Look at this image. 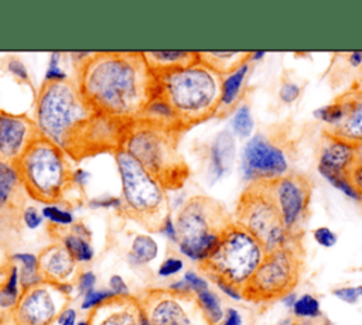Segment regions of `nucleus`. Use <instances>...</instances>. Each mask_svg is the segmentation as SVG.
I'll return each mask as SVG.
<instances>
[{"mask_svg": "<svg viewBox=\"0 0 362 325\" xmlns=\"http://www.w3.org/2000/svg\"><path fill=\"white\" fill-rule=\"evenodd\" d=\"M35 124L42 137L81 160L123 147L130 123L96 112L72 81L42 82L35 105Z\"/></svg>", "mask_w": 362, "mask_h": 325, "instance_id": "1", "label": "nucleus"}, {"mask_svg": "<svg viewBox=\"0 0 362 325\" xmlns=\"http://www.w3.org/2000/svg\"><path fill=\"white\" fill-rule=\"evenodd\" d=\"M154 73L141 51H98L78 65V88L99 113L132 123L154 96Z\"/></svg>", "mask_w": 362, "mask_h": 325, "instance_id": "2", "label": "nucleus"}, {"mask_svg": "<svg viewBox=\"0 0 362 325\" xmlns=\"http://www.w3.org/2000/svg\"><path fill=\"white\" fill-rule=\"evenodd\" d=\"M154 78L153 98H161L171 106L184 130L218 114L222 75L201 61Z\"/></svg>", "mask_w": 362, "mask_h": 325, "instance_id": "3", "label": "nucleus"}, {"mask_svg": "<svg viewBox=\"0 0 362 325\" xmlns=\"http://www.w3.org/2000/svg\"><path fill=\"white\" fill-rule=\"evenodd\" d=\"M178 133L139 119L130 123L122 148L158 179L164 188L177 189L188 177V167L177 150Z\"/></svg>", "mask_w": 362, "mask_h": 325, "instance_id": "4", "label": "nucleus"}, {"mask_svg": "<svg viewBox=\"0 0 362 325\" xmlns=\"http://www.w3.org/2000/svg\"><path fill=\"white\" fill-rule=\"evenodd\" d=\"M14 165L28 196L47 205L59 201L72 185L74 170L68 154L42 136L33 141Z\"/></svg>", "mask_w": 362, "mask_h": 325, "instance_id": "5", "label": "nucleus"}, {"mask_svg": "<svg viewBox=\"0 0 362 325\" xmlns=\"http://www.w3.org/2000/svg\"><path fill=\"white\" fill-rule=\"evenodd\" d=\"M232 222L226 209L204 195L189 198L175 218L178 249L187 259L204 263L219 244L223 229Z\"/></svg>", "mask_w": 362, "mask_h": 325, "instance_id": "6", "label": "nucleus"}, {"mask_svg": "<svg viewBox=\"0 0 362 325\" xmlns=\"http://www.w3.org/2000/svg\"><path fill=\"white\" fill-rule=\"evenodd\" d=\"M264 256L263 244L232 220L223 229L215 252L199 267L212 281L221 280L243 290Z\"/></svg>", "mask_w": 362, "mask_h": 325, "instance_id": "7", "label": "nucleus"}, {"mask_svg": "<svg viewBox=\"0 0 362 325\" xmlns=\"http://www.w3.org/2000/svg\"><path fill=\"white\" fill-rule=\"evenodd\" d=\"M123 189L124 212L148 230H158L170 216L165 188L126 150L115 153Z\"/></svg>", "mask_w": 362, "mask_h": 325, "instance_id": "8", "label": "nucleus"}, {"mask_svg": "<svg viewBox=\"0 0 362 325\" xmlns=\"http://www.w3.org/2000/svg\"><path fill=\"white\" fill-rule=\"evenodd\" d=\"M235 216V222L252 233L266 253L301 243L303 235H294L284 228L276 205L260 181L250 182L240 194Z\"/></svg>", "mask_w": 362, "mask_h": 325, "instance_id": "9", "label": "nucleus"}, {"mask_svg": "<svg viewBox=\"0 0 362 325\" xmlns=\"http://www.w3.org/2000/svg\"><path fill=\"white\" fill-rule=\"evenodd\" d=\"M304 267L303 243L266 253L253 277L243 287V298L253 302L281 300L294 291Z\"/></svg>", "mask_w": 362, "mask_h": 325, "instance_id": "10", "label": "nucleus"}, {"mask_svg": "<svg viewBox=\"0 0 362 325\" xmlns=\"http://www.w3.org/2000/svg\"><path fill=\"white\" fill-rule=\"evenodd\" d=\"M260 182L276 205L284 228L294 235H303L310 213L313 181L304 174L290 171L276 179Z\"/></svg>", "mask_w": 362, "mask_h": 325, "instance_id": "11", "label": "nucleus"}, {"mask_svg": "<svg viewBox=\"0 0 362 325\" xmlns=\"http://www.w3.org/2000/svg\"><path fill=\"white\" fill-rule=\"evenodd\" d=\"M240 167L242 175L249 184L276 179L290 172L287 150L281 141L264 133H256L246 141Z\"/></svg>", "mask_w": 362, "mask_h": 325, "instance_id": "12", "label": "nucleus"}, {"mask_svg": "<svg viewBox=\"0 0 362 325\" xmlns=\"http://www.w3.org/2000/svg\"><path fill=\"white\" fill-rule=\"evenodd\" d=\"M139 300L151 325H209L194 294L151 290Z\"/></svg>", "mask_w": 362, "mask_h": 325, "instance_id": "13", "label": "nucleus"}, {"mask_svg": "<svg viewBox=\"0 0 362 325\" xmlns=\"http://www.w3.org/2000/svg\"><path fill=\"white\" fill-rule=\"evenodd\" d=\"M68 302L69 295L58 284L44 281L24 290L10 315L20 325H52Z\"/></svg>", "mask_w": 362, "mask_h": 325, "instance_id": "14", "label": "nucleus"}, {"mask_svg": "<svg viewBox=\"0 0 362 325\" xmlns=\"http://www.w3.org/2000/svg\"><path fill=\"white\" fill-rule=\"evenodd\" d=\"M40 136L34 120L0 112V161L14 164Z\"/></svg>", "mask_w": 362, "mask_h": 325, "instance_id": "15", "label": "nucleus"}, {"mask_svg": "<svg viewBox=\"0 0 362 325\" xmlns=\"http://www.w3.org/2000/svg\"><path fill=\"white\" fill-rule=\"evenodd\" d=\"M344 105L342 122L325 133L345 140L354 146L362 144V81L338 96Z\"/></svg>", "mask_w": 362, "mask_h": 325, "instance_id": "16", "label": "nucleus"}, {"mask_svg": "<svg viewBox=\"0 0 362 325\" xmlns=\"http://www.w3.org/2000/svg\"><path fill=\"white\" fill-rule=\"evenodd\" d=\"M356 161V146L334 137L324 131L320 150H318V171L320 174H345L349 171Z\"/></svg>", "mask_w": 362, "mask_h": 325, "instance_id": "17", "label": "nucleus"}, {"mask_svg": "<svg viewBox=\"0 0 362 325\" xmlns=\"http://www.w3.org/2000/svg\"><path fill=\"white\" fill-rule=\"evenodd\" d=\"M144 311L134 297H115L89 314L90 325H139Z\"/></svg>", "mask_w": 362, "mask_h": 325, "instance_id": "18", "label": "nucleus"}, {"mask_svg": "<svg viewBox=\"0 0 362 325\" xmlns=\"http://www.w3.org/2000/svg\"><path fill=\"white\" fill-rule=\"evenodd\" d=\"M38 267L44 281L54 284L71 283L76 271V261L62 243H54L38 254Z\"/></svg>", "mask_w": 362, "mask_h": 325, "instance_id": "19", "label": "nucleus"}, {"mask_svg": "<svg viewBox=\"0 0 362 325\" xmlns=\"http://www.w3.org/2000/svg\"><path fill=\"white\" fill-rule=\"evenodd\" d=\"M235 138L229 130L219 131L209 146V178L211 182H216L225 177L235 161Z\"/></svg>", "mask_w": 362, "mask_h": 325, "instance_id": "20", "label": "nucleus"}, {"mask_svg": "<svg viewBox=\"0 0 362 325\" xmlns=\"http://www.w3.org/2000/svg\"><path fill=\"white\" fill-rule=\"evenodd\" d=\"M141 54L154 75L187 68L199 62L198 51H141Z\"/></svg>", "mask_w": 362, "mask_h": 325, "instance_id": "21", "label": "nucleus"}, {"mask_svg": "<svg viewBox=\"0 0 362 325\" xmlns=\"http://www.w3.org/2000/svg\"><path fill=\"white\" fill-rule=\"evenodd\" d=\"M250 61L242 64L233 72L222 76V89H221V103L218 114H225L236 107L238 102L243 95V88L246 76L249 73Z\"/></svg>", "mask_w": 362, "mask_h": 325, "instance_id": "22", "label": "nucleus"}, {"mask_svg": "<svg viewBox=\"0 0 362 325\" xmlns=\"http://www.w3.org/2000/svg\"><path fill=\"white\" fill-rule=\"evenodd\" d=\"M61 243L76 263H88L95 256L90 244V232L82 223H72L69 230L61 235Z\"/></svg>", "mask_w": 362, "mask_h": 325, "instance_id": "23", "label": "nucleus"}, {"mask_svg": "<svg viewBox=\"0 0 362 325\" xmlns=\"http://www.w3.org/2000/svg\"><path fill=\"white\" fill-rule=\"evenodd\" d=\"M199 61L214 69L216 73L225 76L242 64L249 61L250 52L247 51H198Z\"/></svg>", "mask_w": 362, "mask_h": 325, "instance_id": "24", "label": "nucleus"}, {"mask_svg": "<svg viewBox=\"0 0 362 325\" xmlns=\"http://www.w3.org/2000/svg\"><path fill=\"white\" fill-rule=\"evenodd\" d=\"M20 185L21 181L16 165L13 162L0 161V212L14 203Z\"/></svg>", "mask_w": 362, "mask_h": 325, "instance_id": "25", "label": "nucleus"}, {"mask_svg": "<svg viewBox=\"0 0 362 325\" xmlns=\"http://www.w3.org/2000/svg\"><path fill=\"white\" fill-rule=\"evenodd\" d=\"M21 285H20V271L18 266L11 263L7 278L0 285V309L6 312H11L20 297H21Z\"/></svg>", "mask_w": 362, "mask_h": 325, "instance_id": "26", "label": "nucleus"}, {"mask_svg": "<svg viewBox=\"0 0 362 325\" xmlns=\"http://www.w3.org/2000/svg\"><path fill=\"white\" fill-rule=\"evenodd\" d=\"M158 254L157 242L147 235H137L130 246L129 259L133 264H147Z\"/></svg>", "mask_w": 362, "mask_h": 325, "instance_id": "27", "label": "nucleus"}, {"mask_svg": "<svg viewBox=\"0 0 362 325\" xmlns=\"http://www.w3.org/2000/svg\"><path fill=\"white\" fill-rule=\"evenodd\" d=\"M197 298V302L202 311V314L205 315L206 321L209 322V325H218L225 314V309L222 308L221 300L219 297L209 288L201 290L198 292L194 294Z\"/></svg>", "mask_w": 362, "mask_h": 325, "instance_id": "28", "label": "nucleus"}, {"mask_svg": "<svg viewBox=\"0 0 362 325\" xmlns=\"http://www.w3.org/2000/svg\"><path fill=\"white\" fill-rule=\"evenodd\" d=\"M291 314L294 319H304V321H321L324 318L321 311V304L317 297L313 294H303L298 295L293 308Z\"/></svg>", "mask_w": 362, "mask_h": 325, "instance_id": "29", "label": "nucleus"}, {"mask_svg": "<svg viewBox=\"0 0 362 325\" xmlns=\"http://www.w3.org/2000/svg\"><path fill=\"white\" fill-rule=\"evenodd\" d=\"M314 116L325 124V130H329L338 126L344 119V105L339 98L334 99L331 103L317 109Z\"/></svg>", "mask_w": 362, "mask_h": 325, "instance_id": "30", "label": "nucleus"}, {"mask_svg": "<svg viewBox=\"0 0 362 325\" xmlns=\"http://www.w3.org/2000/svg\"><path fill=\"white\" fill-rule=\"evenodd\" d=\"M253 117L250 113V107L243 103L236 107L232 117V129L240 138H249L253 131Z\"/></svg>", "mask_w": 362, "mask_h": 325, "instance_id": "31", "label": "nucleus"}, {"mask_svg": "<svg viewBox=\"0 0 362 325\" xmlns=\"http://www.w3.org/2000/svg\"><path fill=\"white\" fill-rule=\"evenodd\" d=\"M332 187H335L337 189H339L342 194H345L348 198L355 199V201H361L362 194L352 185L349 175L345 174H332V172H325L321 174Z\"/></svg>", "mask_w": 362, "mask_h": 325, "instance_id": "32", "label": "nucleus"}, {"mask_svg": "<svg viewBox=\"0 0 362 325\" xmlns=\"http://www.w3.org/2000/svg\"><path fill=\"white\" fill-rule=\"evenodd\" d=\"M41 213L47 220H49L51 223H54L59 228L71 226L74 223V215L69 211L62 209L57 205H45L41 209Z\"/></svg>", "mask_w": 362, "mask_h": 325, "instance_id": "33", "label": "nucleus"}, {"mask_svg": "<svg viewBox=\"0 0 362 325\" xmlns=\"http://www.w3.org/2000/svg\"><path fill=\"white\" fill-rule=\"evenodd\" d=\"M115 295L113 292L107 288V290H92L88 294L83 295L82 302H81V308L83 311H92L100 305H103L105 302L113 300Z\"/></svg>", "mask_w": 362, "mask_h": 325, "instance_id": "34", "label": "nucleus"}, {"mask_svg": "<svg viewBox=\"0 0 362 325\" xmlns=\"http://www.w3.org/2000/svg\"><path fill=\"white\" fill-rule=\"evenodd\" d=\"M332 295L346 304H356L362 298V284L334 288Z\"/></svg>", "mask_w": 362, "mask_h": 325, "instance_id": "35", "label": "nucleus"}, {"mask_svg": "<svg viewBox=\"0 0 362 325\" xmlns=\"http://www.w3.org/2000/svg\"><path fill=\"white\" fill-rule=\"evenodd\" d=\"M59 52H52L49 55V65L45 72V82H62L66 81V73L59 66Z\"/></svg>", "mask_w": 362, "mask_h": 325, "instance_id": "36", "label": "nucleus"}, {"mask_svg": "<svg viewBox=\"0 0 362 325\" xmlns=\"http://www.w3.org/2000/svg\"><path fill=\"white\" fill-rule=\"evenodd\" d=\"M301 95V86L291 81H284L279 90V98L284 105L294 103Z\"/></svg>", "mask_w": 362, "mask_h": 325, "instance_id": "37", "label": "nucleus"}, {"mask_svg": "<svg viewBox=\"0 0 362 325\" xmlns=\"http://www.w3.org/2000/svg\"><path fill=\"white\" fill-rule=\"evenodd\" d=\"M313 236H314V240L317 242V244H320L321 247H325V249L334 247L338 240L337 233L334 230H331L328 226H320V228L314 229Z\"/></svg>", "mask_w": 362, "mask_h": 325, "instance_id": "38", "label": "nucleus"}, {"mask_svg": "<svg viewBox=\"0 0 362 325\" xmlns=\"http://www.w3.org/2000/svg\"><path fill=\"white\" fill-rule=\"evenodd\" d=\"M184 268V261L180 259V257H175V256H170L167 257L158 267L157 273L160 277H171V276H175L178 274L181 270Z\"/></svg>", "mask_w": 362, "mask_h": 325, "instance_id": "39", "label": "nucleus"}, {"mask_svg": "<svg viewBox=\"0 0 362 325\" xmlns=\"http://www.w3.org/2000/svg\"><path fill=\"white\" fill-rule=\"evenodd\" d=\"M96 284V276L95 273L92 271H82L79 276H78V280H76V288H78V292L83 297L85 294H88L89 291L95 290Z\"/></svg>", "mask_w": 362, "mask_h": 325, "instance_id": "40", "label": "nucleus"}, {"mask_svg": "<svg viewBox=\"0 0 362 325\" xmlns=\"http://www.w3.org/2000/svg\"><path fill=\"white\" fill-rule=\"evenodd\" d=\"M182 278L185 280V283L188 284V287L191 288V291H192L194 294L198 292V291H201V290L209 288L208 281H206L202 276H199L198 273H195V271H191V270H189V271H185Z\"/></svg>", "mask_w": 362, "mask_h": 325, "instance_id": "41", "label": "nucleus"}, {"mask_svg": "<svg viewBox=\"0 0 362 325\" xmlns=\"http://www.w3.org/2000/svg\"><path fill=\"white\" fill-rule=\"evenodd\" d=\"M42 213L35 206H27L23 212V220L28 229H37L42 223Z\"/></svg>", "mask_w": 362, "mask_h": 325, "instance_id": "42", "label": "nucleus"}, {"mask_svg": "<svg viewBox=\"0 0 362 325\" xmlns=\"http://www.w3.org/2000/svg\"><path fill=\"white\" fill-rule=\"evenodd\" d=\"M109 290L113 292L115 297H129L130 295L126 281L119 274H113L109 278Z\"/></svg>", "mask_w": 362, "mask_h": 325, "instance_id": "43", "label": "nucleus"}, {"mask_svg": "<svg viewBox=\"0 0 362 325\" xmlns=\"http://www.w3.org/2000/svg\"><path fill=\"white\" fill-rule=\"evenodd\" d=\"M11 261L18 264V267H30V268H40L38 267V256L33 253H14L11 256Z\"/></svg>", "mask_w": 362, "mask_h": 325, "instance_id": "44", "label": "nucleus"}, {"mask_svg": "<svg viewBox=\"0 0 362 325\" xmlns=\"http://www.w3.org/2000/svg\"><path fill=\"white\" fill-rule=\"evenodd\" d=\"M7 69L8 72H11L17 79L23 81V82H27L28 81V72H27V68L25 65L17 59V58H11L7 61Z\"/></svg>", "mask_w": 362, "mask_h": 325, "instance_id": "45", "label": "nucleus"}, {"mask_svg": "<svg viewBox=\"0 0 362 325\" xmlns=\"http://www.w3.org/2000/svg\"><path fill=\"white\" fill-rule=\"evenodd\" d=\"M160 233H163L170 242L173 243H178V233H177V228H175V222L173 219V216H167L164 219V222L161 223L160 229H158Z\"/></svg>", "mask_w": 362, "mask_h": 325, "instance_id": "46", "label": "nucleus"}, {"mask_svg": "<svg viewBox=\"0 0 362 325\" xmlns=\"http://www.w3.org/2000/svg\"><path fill=\"white\" fill-rule=\"evenodd\" d=\"M214 283L216 284V287H218L226 297H229V298H232V300H235V301L243 300V291H242L240 288H238V287H235V285H232V284H229V283L221 281V280H216V281H214Z\"/></svg>", "mask_w": 362, "mask_h": 325, "instance_id": "47", "label": "nucleus"}, {"mask_svg": "<svg viewBox=\"0 0 362 325\" xmlns=\"http://www.w3.org/2000/svg\"><path fill=\"white\" fill-rule=\"evenodd\" d=\"M76 324H78L76 309L72 307H66L65 309H62V312L58 315V318L52 325H76Z\"/></svg>", "mask_w": 362, "mask_h": 325, "instance_id": "48", "label": "nucleus"}, {"mask_svg": "<svg viewBox=\"0 0 362 325\" xmlns=\"http://www.w3.org/2000/svg\"><path fill=\"white\" fill-rule=\"evenodd\" d=\"M92 208H116V209H122L123 208V202L120 198H115V196H105V198H99V199H93L89 202Z\"/></svg>", "mask_w": 362, "mask_h": 325, "instance_id": "49", "label": "nucleus"}, {"mask_svg": "<svg viewBox=\"0 0 362 325\" xmlns=\"http://www.w3.org/2000/svg\"><path fill=\"white\" fill-rule=\"evenodd\" d=\"M218 325H243V318L236 308H226L223 318Z\"/></svg>", "mask_w": 362, "mask_h": 325, "instance_id": "50", "label": "nucleus"}, {"mask_svg": "<svg viewBox=\"0 0 362 325\" xmlns=\"http://www.w3.org/2000/svg\"><path fill=\"white\" fill-rule=\"evenodd\" d=\"M349 179L352 185L362 194V161H356L349 171Z\"/></svg>", "mask_w": 362, "mask_h": 325, "instance_id": "51", "label": "nucleus"}, {"mask_svg": "<svg viewBox=\"0 0 362 325\" xmlns=\"http://www.w3.org/2000/svg\"><path fill=\"white\" fill-rule=\"evenodd\" d=\"M168 290L175 292V294H194L191 291V288L188 287V284L185 283V280H177V281H173L170 285H168Z\"/></svg>", "mask_w": 362, "mask_h": 325, "instance_id": "52", "label": "nucleus"}, {"mask_svg": "<svg viewBox=\"0 0 362 325\" xmlns=\"http://www.w3.org/2000/svg\"><path fill=\"white\" fill-rule=\"evenodd\" d=\"M89 177H90V174H89L88 171H85V170H81V168H79V170H74V174H72V184L82 187V185H85V184L88 182Z\"/></svg>", "mask_w": 362, "mask_h": 325, "instance_id": "53", "label": "nucleus"}, {"mask_svg": "<svg viewBox=\"0 0 362 325\" xmlns=\"http://www.w3.org/2000/svg\"><path fill=\"white\" fill-rule=\"evenodd\" d=\"M348 62L352 68H359L362 65V51H352L348 54Z\"/></svg>", "mask_w": 362, "mask_h": 325, "instance_id": "54", "label": "nucleus"}, {"mask_svg": "<svg viewBox=\"0 0 362 325\" xmlns=\"http://www.w3.org/2000/svg\"><path fill=\"white\" fill-rule=\"evenodd\" d=\"M297 297H298V295H297L294 291H291V292L286 294V295L281 298V302H283L288 309H291L293 305H294V302H296V300H297Z\"/></svg>", "mask_w": 362, "mask_h": 325, "instance_id": "55", "label": "nucleus"}, {"mask_svg": "<svg viewBox=\"0 0 362 325\" xmlns=\"http://www.w3.org/2000/svg\"><path fill=\"white\" fill-rule=\"evenodd\" d=\"M290 325H324L321 321H304V319H294Z\"/></svg>", "mask_w": 362, "mask_h": 325, "instance_id": "56", "label": "nucleus"}, {"mask_svg": "<svg viewBox=\"0 0 362 325\" xmlns=\"http://www.w3.org/2000/svg\"><path fill=\"white\" fill-rule=\"evenodd\" d=\"M264 55H266V51H255V52H250L249 61H259V59H262Z\"/></svg>", "mask_w": 362, "mask_h": 325, "instance_id": "57", "label": "nucleus"}, {"mask_svg": "<svg viewBox=\"0 0 362 325\" xmlns=\"http://www.w3.org/2000/svg\"><path fill=\"white\" fill-rule=\"evenodd\" d=\"M8 270H10V266H0V285H1L3 281L7 278Z\"/></svg>", "mask_w": 362, "mask_h": 325, "instance_id": "58", "label": "nucleus"}, {"mask_svg": "<svg viewBox=\"0 0 362 325\" xmlns=\"http://www.w3.org/2000/svg\"><path fill=\"white\" fill-rule=\"evenodd\" d=\"M1 325H20V324H18V322H16V321L11 318V315L8 314V315H7V318L3 321V324H1Z\"/></svg>", "mask_w": 362, "mask_h": 325, "instance_id": "59", "label": "nucleus"}, {"mask_svg": "<svg viewBox=\"0 0 362 325\" xmlns=\"http://www.w3.org/2000/svg\"><path fill=\"white\" fill-rule=\"evenodd\" d=\"M139 325H151L150 324V321L147 319V317H146V314H143V317H141V319H140V322H139Z\"/></svg>", "mask_w": 362, "mask_h": 325, "instance_id": "60", "label": "nucleus"}, {"mask_svg": "<svg viewBox=\"0 0 362 325\" xmlns=\"http://www.w3.org/2000/svg\"><path fill=\"white\" fill-rule=\"evenodd\" d=\"M10 312H6V311H3V309H0V325L3 324V321L7 318V315H8Z\"/></svg>", "mask_w": 362, "mask_h": 325, "instance_id": "61", "label": "nucleus"}, {"mask_svg": "<svg viewBox=\"0 0 362 325\" xmlns=\"http://www.w3.org/2000/svg\"><path fill=\"white\" fill-rule=\"evenodd\" d=\"M293 321V318H286V319H281L277 325H290Z\"/></svg>", "mask_w": 362, "mask_h": 325, "instance_id": "62", "label": "nucleus"}, {"mask_svg": "<svg viewBox=\"0 0 362 325\" xmlns=\"http://www.w3.org/2000/svg\"><path fill=\"white\" fill-rule=\"evenodd\" d=\"M76 325H90V322H89V319H82V321H78Z\"/></svg>", "mask_w": 362, "mask_h": 325, "instance_id": "63", "label": "nucleus"}, {"mask_svg": "<svg viewBox=\"0 0 362 325\" xmlns=\"http://www.w3.org/2000/svg\"><path fill=\"white\" fill-rule=\"evenodd\" d=\"M359 202H361V205H362V198H361V201H359Z\"/></svg>", "mask_w": 362, "mask_h": 325, "instance_id": "64", "label": "nucleus"}]
</instances>
